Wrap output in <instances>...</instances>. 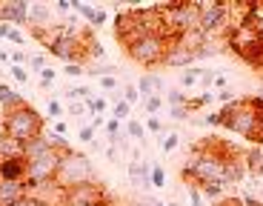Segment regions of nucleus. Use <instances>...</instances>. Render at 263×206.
Here are the masks:
<instances>
[{
	"mask_svg": "<svg viewBox=\"0 0 263 206\" xmlns=\"http://www.w3.org/2000/svg\"><path fill=\"white\" fill-rule=\"evenodd\" d=\"M106 160L118 163V160H120V149H118V146H106Z\"/></svg>",
	"mask_w": 263,
	"mask_h": 206,
	"instance_id": "obj_45",
	"label": "nucleus"
},
{
	"mask_svg": "<svg viewBox=\"0 0 263 206\" xmlns=\"http://www.w3.org/2000/svg\"><path fill=\"white\" fill-rule=\"evenodd\" d=\"M123 100L129 103V106H135V103H138V100H143V98H140L138 86H132V83H129V86H123Z\"/></svg>",
	"mask_w": 263,
	"mask_h": 206,
	"instance_id": "obj_32",
	"label": "nucleus"
},
{
	"mask_svg": "<svg viewBox=\"0 0 263 206\" xmlns=\"http://www.w3.org/2000/svg\"><path fill=\"white\" fill-rule=\"evenodd\" d=\"M232 6L226 3H200V32L209 38L215 32H229Z\"/></svg>",
	"mask_w": 263,
	"mask_h": 206,
	"instance_id": "obj_8",
	"label": "nucleus"
},
{
	"mask_svg": "<svg viewBox=\"0 0 263 206\" xmlns=\"http://www.w3.org/2000/svg\"><path fill=\"white\" fill-rule=\"evenodd\" d=\"M69 115H86V103H69Z\"/></svg>",
	"mask_w": 263,
	"mask_h": 206,
	"instance_id": "obj_46",
	"label": "nucleus"
},
{
	"mask_svg": "<svg viewBox=\"0 0 263 206\" xmlns=\"http://www.w3.org/2000/svg\"><path fill=\"white\" fill-rule=\"evenodd\" d=\"M163 95H152V98H143V106H146V115H158L163 109Z\"/></svg>",
	"mask_w": 263,
	"mask_h": 206,
	"instance_id": "obj_28",
	"label": "nucleus"
},
{
	"mask_svg": "<svg viewBox=\"0 0 263 206\" xmlns=\"http://www.w3.org/2000/svg\"><path fill=\"white\" fill-rule=\"evenodd\" d=\"M200 192H203V198L215 200V203L226 198V186H217V183H203V186H200Z\"/></svg>",
	"mask_w": 263,
	"mask_h": 206,
	"instance_id": "obj_24",
	"label": "nucleus"
},
{
	"mask_svg": "<svg viewBox=\"0 0 263 206\" xmlns=\"http://www.w3.org/2000/svg\"><path fill=\"white\" fill-rule=\"evenodd\" d=\"M178 146H180V135H178V132H169L163 140H160V149H163V155H172Z\"/></svg>",
	"mask_w": 263,
	"mask_h": 206,
	"instance_id": "obj_29",
	"label": "nucleus"
},
{
	"mask_svg": "<svg viewBox=\"0 0 263 206\" xmlns=\"http://www.w3.org/2000/svg\"><path fill=\"white\" fill-rule=\"evenodd\" d=\"M54 132H58L60 138H66V135H69V129H66V123H63V120H58V123H54Z\"/></svg>",
	"mask_w": 263,
	"mask_h": 206,
	"instance_id": "obj_48",
	"label": "nucleus"
},
{
	"mask_svg": "<svg viewBox=\"0 0 263 206\" xmlns=\"http://www.w3.org/2000/svg\"><path fill=\"white\" fill-rule=\"evenodd\" d=\"M260 72H263V69H260Z\"/></svg>",
	"mask_w": 263,
	"mask_h": 206,
	"instance_id": "obj_57",
	"label": "nucleus"
},
{
	"mask_svg": "<svg viewBox=\"0 0 263 206\" xmlns=\"http://www.w3.org/2000/svg\"><path fill=\"white\" fill-rule=\"evenodd\" d=\"M12 206H46L43 200H37L34 195H26V198H20L17 203H12Z\"/></svg>",
	"mask_w": 263,
	"mask_h": 206,
	"instance_id": "obj_41",
	"label": "nucleus"
},
{
	"mask_svg": "<svg viewBox=\"0 0 263 206\" xmlns=\"http://www.w3.org/2000/svg\"><path fill=\"white\" fill-rule=\"evenodd\" d=\"M23 103H26L23 95H17L12 86H6V83H0V109H3V112H12V109L23 106Z\"/></svg>",
	"mask_w": 263,
	"mask_h": 206,
	"instance_id": "obj_18",
	"label": "nucleus"
},
{
	"mask_svg": "<svg viewBox=\"0 0 263 206\" xmlns=\"http://www.w3.org/2000/svg\"><path fill=\"white\" fill-rule=\"evenodd\" d=\"M6 40H12V43H17V46H20V43H26V34L20 32L17 26H12V29H9V38Z\"/></svg>",
	"mask_w": 263,
	"mask_h": 206,
	"instance_id": "obj_40",
	"label": "nucleus"
},
{
	"mask_svg": "<svg viewBox=\"0 0 263 206\" xmlns=\"http://www.w3.org/2000/svg\"><path fill=\"white\" fill-rule=\"evenodd\" d=\"M0 132L9 135L12 140H20V143H26V140L37 138L43 135V118L34 106L23 103V106L12 109V112H3V120H0Z\"/></svg>",
	"mask_w": 263,
	"mask_h": 206,
	"instance_id": "obj_3",
	"label": "nucleus"
},
{
	"mask_svg": "<svg viewBox=\"0 0 263 206\" xmlns=\"http://www.w3.org/2000/svg\"><path fill=\"white\" fill-rule=\"evenodd\" d=\"M89 149H92V152H100V149H103V152H106V146H103V140H98V138H95L92 143H89Z\"/></svg>",
	"mask_w": 263,
	"mask_h": 206,
	"instance_id": "obj_49",
	"label": "nucleus"
},
{
	"mask_svg": "<svg viewBox=\"0 0 263 206\" xmlns=\"http://www.w3.org/2000/svg\"><path fill=\"white\" fill-rule=\"evenodd\" d=\"M72 12H78L80 17L86 20V26H92V29H98V26L106 23L103 9H95V6H89V3H78V0H72Z\"/></svg>",
	"mask_w": 263,
	"mask_h": 206,
	"instance_id": "obj_15",
	"label": "nucleus"
},
{
	"mask_svg": "<svg viewBox=\"0 0 263 206\" xmlns=\"http://www.w3.org/2000/svg\"><path fill=\"white\" fill-rule=\"evenodd\" d=\"M129 115H132V106H129V103H126L123 98L115 100V106H112V118H118V120H129Z\"/></svg>",
	"mask_w": 263,
	"mask_h": 206,
	"instance_id": "obj_30",
	"label": "nucleus"
},
{
	"mask_svg": "<svg viewBox=\"0 0 263 206\" xmlns=\"http://www.w3.org/2000/svg\"><path fill=\"white\" fill-rule=\"evenodd\" d=\"M0 23L29 26V3H0Z\"/></svg>",
	"mask_w": 263,
	"mask_h": 206,
	"instance_id": "obj_11",
	"label": "nucleus"
},
{
	"mask_svg": "<svg viewBox=\"0 0 263 206\" xmlns=\"http://www.w3.org/2000/svg\"><path fill=\"white\" fill-rule=\"evenodd\" d=\"M143 126H146V132L155 135V138H160V135H163V120H160L158 115H149V118L143 120Z\"/></svg>",
	"mask_w": 263,
	"mask_h": 206,
	"instance_id": "obj_27",
	"label": "nucleus"
},
{
	"mask_svg": "<svg viewBox=\"0 0 263 206\" xmlns=\"http://www.w3.org/2000/svg\"><path fill=\"white\" fill-rule=\"evenodd\" d=\"M9 29H12V26H9V23H0V38H3V40L9 38Z\"/></svg>",
	"mask_w": 263,
	"mask_h": 206,
	"instance_id": "obj_51",
	"label": "nucleus"
},
{
	"mask_svg": "<svg viewBox=\"0 0 263 206\" xmlns=\"http://www.w3.org/2000/svg\"><path fill=\"white\" fill-rule=\"evenodd\" d=\"M166 206H178V200H166Z\"/></svg>",
	"mask_w": 263,
	"mask_h": 206,
	"instance_id": "obj_52",
	"label": "nucleus"
},
{
	"mask_svg": "<svg viewBox=\"0 0 263 206\" xmlns=\"http://www.w3.org/2000/svg\"><path fill=\"white\" fill-rule=\"evenodd\" d=\"M86 203H109V195H106V189H103L100 180H92V183H80V186L66 189L63 206H86Z\"/></svg>",
	"mask_w": 263,
	"mask_h": 206,
	"instance_id": "obj_9",
	"label": "nucleus"
},
{
	"mask_svg": "<svg viewBox=\"0 0 263 206\" xmlns=\"http://www.w3.org/2000/svg\"><path fill=\"white\" fill-rule=\"evenodd\" d=\"M98 180L95 175V166L89 155L78 152V149H66L63 158H60V166H58V175H54L52 183H58L60 189H72V186H80V183H92Z\"/></svg>",
	"mask_w": 263,
	"mask_h": 206,
	"instance_id": "obj_4",
	"label": "nucleus"
},
{
	"mask_svg": "<svg viewBox=\"0 0 263 206\" xmlns=\"http://www.w3.org/2000/svg\"><path fill=\"white\" fill-rule=\"evenodd\" d=\"M149 180H152V186H155V189H163V186H166V169L160 166V163H152Z\"/></svg>",
	"mask_w": 263,
	"mask_h": 206,
	"instance_id": "obj_25",
	"label": "nucleus"
},
{
	"mask_svg": "<svg viewBox=\"0 0 263 206\" xmlns=\"http://www.w3.org/2000/svg\"><path fill=\"white\" fill-rule=\"evenodd\" d=\"M260 12H263V3H260Z\"/></svg>",
	"mask_w": 263,
	"mask_h": 206,
	"instance_id": "obj_56",
	"label": "nucleus"
},
{
	"mask_svg": "<svg viewBox=\"0 0 263 206\" xmlns=\"http://www.w3.org/2000/svg\"><path fill=\"white\" fill-rule=\"evenodd\" d=\"M195 49H189V46H183L180 40H172V46H169V52H166V60H163V66H169V69H189L192 63H195Z\"/></svg>",
	"mask_w": 263,
	"mask_h": 206,
	"instance_id": "obj_10",
	"label": "nucleus"
},
{
	"mask_svg": "<svg viewBox=\"0 0 263 206\" xmlns=\"http://www.w3.org/2000/svg\"><path fill=\"white\" fill-rule=\"evenodd\" d=\"M86 206H109V203H86Z\"/></svg>",
	"mask_w": 263,
	"mask_h": 206,
	"instance_id": "obj_53",
	"label": "nucleus"
},
{
	"mask_svg": "<svg viewBox=\"0 0 263 206\" xmlns=\"http://www.w3.org/2000/svg\"><path fill=\"white\" fill-rule=\"evenodd\" d=\"M54 12H58V14H69V12H72V0H58V3H54Z\"/></svg>",
	"mask_w": 263,
	"mask_h": 206,
	"instance_id": "obj_44",
	"label": "nucleus"
},
{
	"mask_svg": "<svg viewBox=\"0 0 263 206\" xmlns=\"http://www.w3.org/2000/svg\"><path fill=\"white\" fill-rule=\"evenodd\" d=\"M106 126V120H103V115H92V129L98 132V129H103Z\"/></svg>",
	"mask_w": 263,
	"mask_h": 206,
	"instance_id": "obj_47",
	"label": "nucleus"
},
{
	"mask_svg": "<svg viewBox=\"0 0 263 206\" xmlns=\"http://www.w3.org/2000/svg\"><path fill=\"white\" fill-rule=\"evenodd\" d=\"M9 74H12L17 83H26L29 80V69L26 66H9Z\"/></svg>",
	"mask_w": 263,
	"mask_h": 206,
	"instance_id": "obj_35",
	"label": "nucleus"
},
{
	"mask_svg": "<svg viewBox=\"0 0 263 206\" xmlns=\"http://www.w3.org/2000/svg\"><path fill=\"white\" fill-rule=\"evenodd\" d=\"M163 100L169 103V109H178V106H186V103H189V95H186L183 89H169Z\"/></svg>",
	"mask_w": 263,
	"mask_h": 206,
	"instance_id": "obj_23",
	"label": "nucleus"
},
{
	"mask_svg": "<svg viewBox=\"0 0 263 206\" xmlns=\"http://www.w3.org/2000/svg\"><path fill=\"white\" fill-rule=\"evenodd\" d=\"M189 206H203V192L197 186H189Z\"/></svg>",
	"mask_w": 263,
	"mask_h": 206,
	"instance_id": "obj_39",
	"label": "nucleus"
},
{
	"mask_svg": "<svg viewBox=\"0 0 263 206\" xmlns=\"http://www.w3.org/2000/svg\"><path fill=\"white\" fill-rule=\"evenodd\" d=\"M100 80V89H106V92H115L118 89V78L115 74H103V78H98Z\"/></svg>",
	"mask_w": 263,
	"mask_h": 206,
	"instance_id": "obj_36",
	"label": "nucleus"
},
{
	"mask_svg": "<svg viewBox=\"0 0 263 206\" xmlns=\"http://www.w3.org/2000/svg\"><path fill=\"white\" fill-rule=\"evenodd\" d=\"M60 158H63V152H58V149H49V152H43L40 158L26 160V186H29V189H37V186H46V183H52L54 175H58Z\"/></svg>",
	"mask_w": 263,
	"mask_h": 206,
	"instance_id": "obj_7",
	"label": "nucleus"
},
{
	"mask_svg": "<svg viewBox=\"0 0 263 206\" xmlns=\"http://www.w3.org/2000/svg\"><path fill=\"white\" fill-rule=\"evenodd\" d=\"M52 23H58L52 6H46V3H29V29L32 26L43 29V26H52Z\"/></svg>",
	"mask_w": 263,
	"mask_h": 206,
	"instance_id": "obj_14",
	"label": "nucleus"
},
{
	"mask_svg": "<svg viewBox=\"0 0 263 206\" xmlns=\"http://www.w3.org/2000/svg\"><path fill=\"white\" fill-rule=\"evenodd\" d=\"M226 46L243 63H249L252 69H263V40L249 26V20H235L232 23L229 32H226Z\"/></svg>",
	"mask_w": 263,
	"mask_h": 206,
	"instance_id": "obj_2",
	"label": "nucleus"
},
{
	"mask_svg": "<svg viewBox=\"0 0 263 206\" xmlns=\"http://www.w3.org/2000/svg\"><path fill=\"white\" fill-rule=\"evenodd\" d=\"M26 66L32 69V72H43V69H46V54H29Z\"/></svg>",
	"mask_w": 263,
	"mask_h": 206,
	"instance_id": "obj_31",
	"label": "nucleus"
},
{
	"mask_svg": "<svg viewBox=\"0 0 263 206\" xmlns=\"http://www.w3.org/2000/svg\"><path fill=\"white\" fill-rule=\"evenodd\" d=\"M0 74H3V66H0Z\"/></svg>",
	"mask_w": 263,
	"mask_h": 206,
	"instance_id": "obj_55",
	"label": "nucleus"
},
{
	"mask_svg": "<svg viewBox=\"0 0 263 206\" xmlns=\"http://www.w3.org/2000/svg\"><path fill=\"white\" fill-rule=\"evenodd\" d=\"M46 112H49V118H60V115H63V109H60L58 100H49V103H46Z\"/></svg>",
	"mask_w": 263,
	"mask_h": 206,
	"instance_id": "obj_43",
	"label": "nucleus"
},
{
	"mask_svg": "<svg viewBox=\"0 0 263 206\" xmlns=\"http://www.w3.org/2000/svg\"><path fill=\"white\" fill-rule=\"evenodd\" d=\"M215 100V92H200V95H192L189 98V103H186V109H189L192 115L195 112H200V109H206Z\"/></svg>",
	"mask_w": 263,
	"mask_h": 206,
	"instance_id": "obj_20",
	"label": "nucleus"
},
{
	"mask_svg": "<svg viewBox=\"0 0 263 206\" xmlns=\"http://www.w3.org/2000/svg\"><path fill=\"white\" fill-rule=\"evenodd\" d=\"M149 169H152V163H149V160H132V163H129V180H132V186H135V189H140V192L152 189Z\"/></svg>",
	"mask_w": 263,
	"mask_h": 206,
	"instance_id": "obj_13",
	"label": "nucleus"
},
{
	"mask_svg": "<svg viewBox=\"0 0 263 206\" xmlns=\"http://www.w3.org/2000/svg\"><path fill=\"white\" fill-rule=\"evenodd\" d=\"M257 146H263V118H260V126H257V140H255Z\"/></svg>",
	"mask_w": 263,
	"mask_h": 206,
	"instance_id": "obj_50",
	"label": "nucleus"
},
{
	"mask_svg": "<svg viewBox=\"0 0 263 206\" xmlns=\"http://www.w3.org/2000/svg\"><path fill=\"white\" fill-rule=\"evenodd\" d=\"M212 86H215V89H220V92H223V89H229V80H226V74L215 72V80H212Z\"/></svg>",
	"mask_w": 263,
	"mask_h": 206,
	"instance_id": "obj_42",
	"label": "nucleus"
},
{
	"mask_svg": "<svg viewBox=\"0 0 263 206\" xmlns=\"http://www.w3.org/2000/svg\"><path fill=\"white\" fill-rule=\"evenodd\" d=\"M160 12H163L166 38L172 40L200 29V3H163Z\"/></svg>",
	"mask_w": 263,
	"mask_h": 206,
	"instance_id": "obj_6",
	"label": "nucleus"
},
{
	"mask_svg": "<svg viewBox=\"0 0 263 206\" xmlns=\"http://www.w3.org/2000/svg\"><path fill=\"white\" fill-rule=\"evenodd\" d=\"M243 166L252 178H263V146H252L243 152Z\"/></svg>",
	"mask_w": 263,
	"mask_h": 206,
	"instance_id": "obj_16",
	"label": "nucleus"
},
{
	"mask_svg": "<svg viewBox=\"0 0 263 206\" xmlns=\"http://www.w3.org/2000/svg\"><path fill=\"white\" fill-rule=\"evenodd\" d=\"M200 78H203V66H189L186 72H180V89H192L200 83Z\"/></svg>",
	"mask_w": 263,
	"mask_h": 206,
	"instance_id": "obj_21",
	"label": "nucleus"
},
{
	"mask_svg": "<svg viewBox=\"0 0 263 206\" xmlns=\"http://www.w3.org/2000/svg\"><path fill=\"white\" fill-rule=\"evenodd\" d=\"M78 140H83V143H92V140H95V129H92V123H86V126H80Z\"/></svg>",
	"mask_w": 263,
	"mask_h": 206,
	"instance_id": "obj_37",
	"label": "nucleus"
},
{
	"mask_svg": "<svg viewBox=\"0 0 263 206\" xmlns=\"http://www.w3.org/2000/svg\"><path fill=\"white\" fill-rule=\"evenodd\" d=\"M86 109H89L92 115H103L106 100H103V98H89V100H86Z\"/></svg>",
	"mask_w": 263,
	"mask_h": 206,
	"instance_id": "obj_33",
	"label": "nucleus"
},
{
	"mask_svg": "<svg viewBox=\"0 0 263 206\" xmlns=\"http://www.w3.org/2000/svg\"><path fill=\"white\" fill-rule=\"evenodd\" d=\"M49 140L43 138V135H37V138H32V140H26L23 143V160H32V158H40L43 152H49Z\"/></svg>",
	"mask_w": 263,
	"mask_h": 206,
	"instance_id": "obj_19",
	"label": "nucleus"
},
{
	"mask_svg": "<svg viewBox=\"0 0 263 206\" xmlns=\"http://www.w3.org/2000/svg\"><path fill=\"white\" fill-rule=\"evenodd\" d=\"M63 74H69V78H80V74H86V66L83 63H63Z\"/></svg>",
	"mask_w": 263,
	"mask_h": 206,
	"instance_id": "obj_34",
	"label": "nucleus"
},
{
	"mask_svg": "<svg viewBox=\"0 0 263 206\" xmlns=\"http://www.w3.org/2000/svg\"><path fill=\"white\" fill-rule=\"evenodd\" d=\"M169 118H172V120H189L192 112H189L186 106H178V109H169Z\"/></svg>",
	"mask_w": 263,
	"mask_h": 206,
	"instance_id": "obj_38",
	"label": "nucleus"
},
{
	"mask_svg": "<svg viewBox=\"0 0 263 206\" xmlns=\"http://www.w3.org/2000/svg\"><path fill=\"white\" fill-rule=\"evenodd\" d=\"M138 92H140V98H152V95H160V92H163V78H160V74L146 72L143 78L138 80Z\"/></svg>",
	"mask_w": 263,
	"mask_h": 206,
	"instance_id": "obj_17",
	"label": "nucleus"
},
{
	"mask_svg": "<svg viewBox=\"0 0 263 206\" xmlns=\"http://www.w3.org/2000/svg\"><path fill=\"white\" fill-rule=\"evenodd\" d=\"M66 98H69V103H80V100H89L92 98V92H89V86H72V89H66Z\"/></svg>",
	"mask_w": 263,
	"mask_h": 206,
	"instance_id": "obj_26",
	"label": "nucleus"
},
{
	"mask_svg": "<svg viewBox=\"0 0 263 206\" xmlns=\"http://www.w3.org/2000/svg\"><path fill=\"white\" fill-rule=\"evenodd\" d=\"M260 198H263V186H260Z\"/></svg>",
	"mask_w": 263,
	"mask_h": 206,
	"instance_id": "obj_54",
	"label": "nucleus"
},
{
	"mask_svg": "<svg viewBox=\"0 0 263 206\" xmlns=\"http://www.w3.org/2000/svg\"><path fill=\"white\" fill-rule=\"evenodd\" d=\"M217 118H220V126L226 132H235L240 135L243 140H257V126H260V115L252 109L249 98L246 100H232L226 106L217 109Z\"/></svg>",
	"mask_w": 263,
	"mask_h": 206,
	"instance_id": "obj_1",
	"label": "nucleus"
},
{
	"mask_svg": "<svg viewBox=\"0 0 263 206\" xmlns=\"http://www.w3.org/2000/svg\"><path fill=\"white\" fill-rule=\"evenodd\" d=\"M26 195H29V186L23 180H0V206H12Z\"/></svg>",
	"mask_w": 263,
	"mask_h": 206,
	"instance_id": "obj_12",
	"label": "nucleus"
},
{
	"mask_svg": "<svg viewBox=\"0 0 263 206\" xmlns=\"http://www.w3.org/2000/svg\"><path fill=\"white\" fill-rule=\"evenodd\" d=\"M126 138L138 140V143H146V126L140 123V120L129 118V120H126Z\"/></svg>",
	"mask_w": 263,
	"mask_h": 206,
	"instance_id": "obj_22",
	"label": "nucleus"
},
{
	"mask_svg": "<svg viewBox=\"0 0 263 206\" xmlns=\"http://www.w3.org/2000/svg\"><path fill=\"white\" fill-rule=\"evenodd\" d=\"M169 46H172V38H166V34H140L132 43H126L123 49L129 54V60H135L138 66L155 69V66H163Z\"/></svg>",
	"mask_w": 263,
	"mask_h": 206,
	"instance_id": "obj_5",
	"label": "nucleus"
}]
</instances>
